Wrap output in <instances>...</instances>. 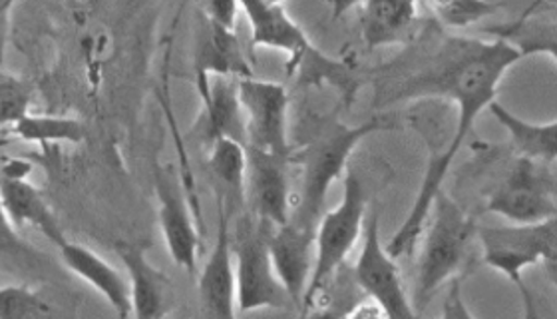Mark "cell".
Listing matches in <instances>:
<instances>
[{"instance_id":"cell-24","label":"cell","mask_w":557,"mask_h":319,"mask_svg":"<svg viewBox=\"0 0 557 319\" xmlns=\"http://www.w3.org/2000/svg\"><path fill=\"white\" fill-rule=\"evenodd\" d=\"M14 138L36 144H81L86 138V128L81 120L64 116H38L26 114L14 126Z\"/></svg>"},{"instance_id":"cell-21","label":"cell","mask_w":557,"mask_h":319,"mask_svg":"<svg viewBox=\"0 0 557 319\" xmlns=\"http://www.w3.org/2000/svg\"><path fill=\"white\" fill-rule=\"evenodd\" d=\"M0 201L16 230L35 228L36 232L50 240L57 248L69 240L42 192L26 177L0 174Z\"/></svg>"},{"instance_id":"cell-14","label":"cell","mask_w":557,"mask_h":319,"mask_svg":"<svg viewBox=\"0 0 557 319\" xmlns=\"http://www.w3.org/2000/svg\"><path fill=\"white\" fill-rule=\"evenodd\" d=\"M114 251L128 273L132 316L138 319L165 318L172 308V284L168 275L148 260L146 248L138 242L120 240Z\"/></svg>"},{"instance_id":"cell-32","label":"cell","mask_w":557,"mask_h":319,"mask_svg":"<svg viewBox=\"0 0 557 319\" xmlns=\"http://www.w3.org/2000/svg\"><path fill=\"white\" fill-rule=\"evenodd\" d=\"M362 0H331V16L338 21L343 14L352 11L355 7H360Z\"/></svg>"},{"instance_id":"cell-34","label":"cell","mask_w":557,"mask_h":319,"mask_svg":"<svg viewBox=\"0 0 557 319\" xmlns=\"http://www.w3.org/2000/svg\"><path fill=\"white\" fill-rule=\"evenodd\" d=\"M494 2H498V0H494ZM530 2H532V4H534V2H537V0H530Z\"/></svg>"},{"instance_id":"cell-31","label":"cell","mask_w":557,"mask_h":319,"mask_svg":"<svg viewBox=\"0 0 557 319\" xmlns=\"http://www.w3.org/2000/svg\"><path fill=\"white\" fill-rule=\"evenodd\" d=\"M16 0H0V64L4 62V48H7V35L11 23V11Z\"/></svg>"},{"instance_id":"cell-3","label":"cell","mask_w":557,"mask_h":319,"mask_svg":"<svg viewBox=\"0 0 557 319\" xmlns=\"http://www.w3.org/2000/svg\"><path fill=\"white\" fill-rule=\"evenodd\" d=\"M239 4L251 26V47L285 52L289 59L287 72L297 74L299 83L305 86L329 84L337 88L347 105L352 102L359 81L347 62L323 54L281 4H269L265 0H239Z\"/></svg>"},{"instance_id":"cell-23","label":"cell","mask_w":557,"mask_h":319,"mask_svg":"<svg viewBox=\"0 0 557 319\" xmlns=\"http://www.w3.org/2000/svg\"><path fill=\"white\" fill-rule=\"evenodd\" d=\"M209 174L215 182L218 200L233 212L235 204L245 201L247 148L233 138H218L209 144Z\"/></svg>"},{"instance_id":"cell-9","label":"cell","mask_w":557,"mask_h":319,"mask_svg":"<svg viewBox=\"0 0 557 319\" xmlns=\"http://www.w3.org/2000/svg\"><path fill=\"white\" fill-rule=\"evenodd\" d=\"M364 244L355 266V284L383 309L384 318H414L417 308L410 302L396 258L381 240L379 212L374 210L364 222Z\"/></svg>"},{"instance_id":"cell-8","label":"cell","mask_w":557,"mask_h":319,"mask_svg":"<svg viewBox=\"0 0 557 319\" xmlns=\"http://www.w3.org/2000/svg\"><path fill=\"white\" fill-rule=\"evenodd\" d=\"M486 210L513 224H532L556 218L554 165L520 158L506 180L490 194Z\"/></svg>"},{"instance_id":"cell-5","label":"cell","mask_w":557,"mask_h":319,"mask_svg":"<svg viewBox=\"0 0 557 319\" xmlns=\"http://www.w3.org/2000/svg\"><path fill=\"white\" fill-rule=\"evenodd\" d=\"M343 176V198L337 208L323 213L317 224L313 270L302 296V314H309V309L323 297L326 285L333 282L364 230L369 206L367 188L359 174L350 168Z\"/></svg>"},{"instance_id":"cell-10","label":"cell","mask_w":557,"mask_h":319,"mask_svg":"<svg viewBox=\"0 0 557 319\" xmlns=\"http://www.w3.org/2000/svg\"><path fill=\"white\" fill-rule=\"evenodd\" d=\"M244 108L245 146L289 158V95L281 83L256 76L237 78Z\"/></svg>"},{"instance_id":"cell-13","label":"cell","mask_w":557,"mask_h":319,"mask_svg":"<svg viewBox=\"0 0 557 319\" xmlns=\"http://www.w3.org/2000/svg\"><path fill=\"white\" fill-rule=\"evenodd\" d=\"M218 232L208 260L198 278L199 306L209 318H235V260H233L232 210L218 200Z\"/></svg>"},{"instance_id":"cell-15","label":"cell","mask_w":557,"mask_h":319,"mask_svg":"<svg viewBox=\"0 0 557 319\" xmlns=\"http://www.w3.org/2000/svg\"><path fill=\"white\" fill-rule=\"evenodd\" d=\"M269 254L278 282L295 306L301 308L302 296L311 278L314 260V232L293 222L271 228Z\"/></svg>"},{"instance_id":"cell-12","label":"cell","mask_w":557,"mask_h":319,"mask_svg":"<svg viewBox=\"0 0 557 319\" xmlns=\"http://www.w3.org/2000/svg\"><path fill=\"white\" fill-rule=\"evenodd\" d=\"M158 198V218L163 242L175 266L187 273L198 272L199 234L194 213L189 212L182 182L170 170L158 168L153 176Z\"/></svg>"},{"instance_id":"cell-27","label":"cell","mask_w":557,"mask_h":319,"mask_svg":"<svg viewBox=\"0 0 557 319\" xmlns=\"http://www.w3.org/2000/svg\"><path fill=\"white\" fill-rule=\"evenodd\" d=\"M33 86L23 78L0 76V126H14L30 112Z\"/></svg>"},{"instance_id":"cell-7","label":"cell","mask_w":557,"mask_h":319,"mask_svg":"<svg viewBox=\"0 0 557 319\" xmlns=\"http://www.w3.org/2000/svg\"><path fill=\"white\" fill-rule=\"evenodd\" d=\"M269 232L271 225L259 222L251 213L237 222V232L232 236L237 314L281 309L290 302L271 261Z\"/></svg>"},{"instance_id":"cell-25","label":"cell","mask_w":557,"mask_h":319,"mask_svg":"<svg viewBox=\"0 0 557 319\" xmlns=\"http://www.w3.org/2000/svg\"><path fill=\"white\" fill-rule=\"evenodd\" d=\"M434 19L446 28L462 30L499 11V2L494 0H422Z\"/></svg>"},{"instance_id":"cell-30","label":"cell","mask_w":557,"mask_h":319,"mask_svg":"<svg viewBox=\"0 0 557 319\" xmlns=\"http://www.w3.org/2000/svg\"><path fill=\"white\" fill-rule=\"evenodd\" d=\"M450 287L446 292V299H444V318L465 319L472 318V311L466 308L465 297H462V278L454 275L453 280L448 282Z\"/></svg>"},{"instance_id":"cell-28","label":"cell","mask_w":557,"mask_h":319,"mask_svg":"<svg viewBox=\"0 0 557 319\" xmlns=\"http://www.w3.org/2000/svg\"><path fill=\"white\" fill-rule=\"evenodd\" d=\"M239 9H242L239 0H199V12L208 19L209 23L223 26L227 30H235Z\"/></svg>"},{"instance_id":"cell-26","label":"cell","mask_w":557,"mask_h":319,"mask_svg":"<svg viewBox=\"0 0 557 319\" xmlns=\"http://www.w3.org/2000/svg\"><path fill=\"white\" fill-rule=\"evenodd\" d=\"M57 309L28 285L0 287V319H38L54 316Z\"/></svg>"},{"instance_id":"cell-16","label":"cell","mask_w":557,"mask_h":319,"mask_svg":"<svg viewBox=\"0 0 557 319\" xmlns=\"http://www.w3.org/2000/svg\"><path fill=\"white\" fill-rule=\"evenodd\" d=\"M194 66L199 76H253L251 62L245 57L244 48L235 30L209 23L199 12L194 36Z\"/></svg>"},{"instance_id":"cell-33","label":"cell","mask_w":557,"mask_h":319,"mask_svg":"<svg viewBox=\"0 0 557 319\" xmlns=\"http://www.w3.org/2000/svg\"><path fill=\"white\" fill-rule=\"evenodd\" d=\"M269 4H283V0H265Z\"/></svg>"},{"instance_id":"cell-2","label":"cell","mask_w":557,"mask_h":319,"mask_svg":"<svg viewBox=\"0 0 557 319\" xmlns=\"http://www.w3.org/2000/svg\"><path fill=\"white\" fill-rule=\"evenodd\" d=\"M393 128L395 122L388 116H372L357 126H348L337 119L323 120L313 136L289 156V162L301 165V189L290 208L289 222L317 232V224L325 213L329 189L347 172L352 152L364 138Z\"/></svg>"},{"instance_id":"cell-22","label":"cell","mask_w":557,"mask_h":319,"mask_svg":"<svg viewBox=\"0 0 557 319\" xmlns=\"http://www.w3.org/2000/svg\"><path fill=\"white\" fill-rule=\"evenodd\" d=\"M487 112L498 120L502 128L510 134L511 146L520 158H528L542 164L556 165L557 156V122H528L516 116L498 100H492Z\"/></svg>"},{"instance_id":"cell-29","label":"cell","mask_w":557,"mask_h":319,"mask_svg":"<svg viewBox=\"0 0 557 319\" xmlns=\"http://www.w3.org/2000/svg\"><path fill=\"white\" fill-rule=\"evenodd\" d=\"M26 249L28 246L24 244L23 237L18 236V230L12 224L0 201V254H23Z\"/></svg>"},{"instance_id":"cell-6","label":"cell","mask_w":557,"mask_h":319,"mask_svg":"<svg viewBox=\"0 0 557 319\" xmlns=\"http://www.w3.org/2000/svg\"><path fill=\"white\" fill-rule=\"evenodd\" d=\"M484 263L516 285L525 316L535 318L532 294L523 284V272L542 263L554 280L557 258V218L532 224L478 225Z\"/></svg>"},{"instance_id":"cell-20","label":"cell","mask_w":557,"mask_h":319,"mask_svg":"<svg viewBox=\"0 0 557 319\" xmlns=\"http://www.w3.org/2000/svg\"><path fill=\"white\" fill-rule=\"evenodd\" d=\"M556 30L554 0H537L534 4L525 7V12L516 21L484 28V33L494 36V40H502L516 48L522 59L532 54H547L554 64Z\"/></svg>"},{"instance_id":"cell-19","label":"cell","mask_w":557,"mask_h":319,"mask_svg":"<svg viewBox=\"0 0 557 319\" xmlns=\"http://www.w3.org/2000/svg\"><path fill=\"white\" fill-rule=\"evenodd\" d=\"M360 9V33L367 50L414 42L418 0H362Z\"/></svg>"},{"instance_id":"cell-18","label":"cell","mask_w":557,"mask_h":319,"mask_svg":"<svg viewBox=\"0 0 557 319\" xmlns=\"http://www.w3.org/2000/svg\"><path fill=\"white\" fill-rule=\"evenodd\" d=\"M199 93L203 100L199 131L206 143L233 138L245 144L244 108L237 95V78L232 76H199Z\"/></svg>"},{"instance_id":"cell-17","label":"cell","mask_w":557,"mask_h":319,"mask_svg":"<svg viewBox=\"0 0 557 319\" xmlns=\"http://www.w3.org/2000/svg\"><path fill=\"white\" fill-rule=\"evenodd\" d=\"M60 260L110 304L120 318L132 316L128 278L92 248L66 240L60 244Z\"/></svg>"},{"instance_id":"cell-11","label":"cell","mask_w":557,"mask_h":319,"mask_svg":"<svg viewBox=\"0 0 557 319\" xmlns=\"http://www.w3.org/2000/svg\"><path fill=\"white\" fill-rule=\"evenodd\" d=\"M245 148V201L249 204L251 216L271 228L285 224L293 208L289 158L257 150L251 146Z\"/></svg>"},{"instance_id":"cell-4","label":"cell","mask_w":557,"mask_h":319,"mask_svg":"<svg viewBox=\"0 0 557 319\" xmlns=\"http://www.w3.org/2000/svg\"><path fill=\"white\" fill-rule=\"evenodd\" d=\"M478 224L472 216L441 189L432 201L429 220L422 230L417 266L414 302L424 308L442 285L448 284L465 261L470 242L476 237Z\"/></svg>"},{"instance_id":"cell-1","label":"cell","mask_w":557,"mask_h":319,"mask_svg":"<svg viewBox=\"0 0 557 319\" xmlns=\"http://www.w3.org/2000/svg\"><path fill=\"white\" fill-rule=\"evenodd\" d=\"M520 60L522 57L518 50L502 40L442 36L438 47L429 57L418 60L417 64H407V71L400 76H384L388 86L379 93V100L383 105L414 98H446L458 108L453 138L446 143L441 155L430 158L418 188L417 200L408 210L405 222L396 230L395 236L386 244V249L395 258L410 254L417 246L429 220L432 201L441 192L446 174L468 134L472 132L474 122L487 105L496 100L502 78Z\"/></svg>"}]
</instances>
